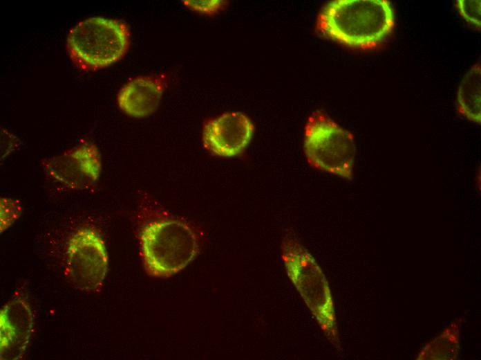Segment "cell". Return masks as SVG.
Masks as SVG:
<instances>
[{
  "mask_svg": "<svg viewBox=\"0 0 481 360\" xmlns=\"http://www.w3.org/2000/svg\"><path fill=\"white\" fill-rule=\"evenodd\" d=\"M395 26L393 6L387 0H335L321 10L317 28L343 45L368 49L381 44Z\"/></svg>",
  "mask_w": 481,
  "mask_h": 360,
  "instance_id": "1",
  "label": "cell"
},
{
  "mask_svg": "<svg viewBox=\"0 0 481 360\" xmlns=\"http://www.w3.org/2000/svg\"><path fill=\"white\" fill-rule=\"evenodd\" d=\"M140 255L149 275L167 278L183 269L199 251V237L187 222L174 219L149 220L139 233Z\"/></svg>",
  "mask_w": 481,
  "mask_h": 360,
  "instance_id": "2",
  "label": "cell"
},
{
  "mask_svg": "<svg viewBox=\"0 0 481 360\" xmlns=\"http://www.w3.org/2000/svg\"><path fill=\"white\" fill-rule=\"evenodd\" d=\"M129 45L130 30L125 22L95 16L70 29L66 46L73 64L90 71L115 64L126 55Z\"/></svg>",
  "mask_w": 481,
  "mask_h": 360,
  "instance_id": "3",
  "label": "cell"
},
{
  "mask_svg": "<svg viewBox=\"0 0 481 360\" xmlns=\"http://www.w3.org/2000/svg\"><path fill=\"white\" fill-rule=\"evenodd\" d=\"M281 257L295 285L330 341L339 347L336 318L328 282L311 254L294 237L285 236Z\"/></svg>",
  "mask_w": 481,
  "mask_h": 360,
  "instance_id": "4",
  "label": "cell"
},
{
  "mask_svg": "<svg viewBox=\"0 0 481 360\" xmlns=\"http://www.w3.org/2000/svg\"><path fill=\"white\" fill-rule=\"evenodd\" d=\"M303 146L311 167L343 179H352L356 154L354 136L323 111H314L309 116Z\"/></svg>",
  "mask_w": 481,
  "mask_h": 360,
  "instance_id": "5",
  "label": "cell"
},
{
  "mask_svg": "<svg viewBox=\"0 0 481 360\" xmlns=\"http://www.w3.org/2000/svg\"><path fill=\"white\" fill-rule=\"evenodd\" d=\"M107 269L108 253L100 235L88 227L75 232L66 250V275L72 284L82 291L97 290Z\"/></svg>",
  "mask_w": 481,
  "mask_h": 360,
  "instance_id": "6",
  "label": "cell"
},
{
  "mask_svg": "<svg viewBox=\"0 0 481 360\" xmlns=\"http://www.w3.org/2000/svg\"><path fill=\"white\" fill-rule=\"evenodd\" d=\"M45 174L54 182L75 190L90 188L99 179L102 161L97 146L83 143L41 161Z\"/></svg>",
  "mask_w": 481,
  "mask_h": 360,
  "instance_id": "7",
  "label": "cell"
},
{
  "mask_svg": "<svg viewBox=\"0 0 481 360\" xmlns=\"http://www.w3.org/2000/svg\"><path fill=\"white\" fill-rule=\"evenodd\" d=\"M254 131V124L244 114L225 112L205 123L202 143L204 147L214 155L232 157L245 150Z\"/></svg>",
  "mask_w": 481,
  "mask_h": 360,
  "instance_id": "8",
  "label": "cell"
},
{
  "mask_svg": "<svg viewBox=\"0 0 481 360\" xmlns=\"http://www.w3.org/2000/svg\"><path fill=\"white\" fill-rule=\"evenodd\" d=\"M34 316L28 302L15 296L0 313V357L3 360H17L23 357L29 343Z\"/></svg>",
  "mask_w": 481,
  "mask_h": 360,
  "instance_id": "9",
  "label": "cell"
},
{
  "mask_svg": "<svg viewBox=\"0 0 481 360\" xmlns=\"http://www.w3.org/2000/svg\"><path fill=\"white\" fill-rule=\"evenodd\" d=\"M163 90L164 83L159 76H137L120 89L117 102L127 115L134 118L146 117L157 109Z\"/></svg>",
  "mask_w": 481,
  "mask_h": 360,
  "instance_id": "10",
  "label": "cell"
},
{
  "mask_svg": "<svg viewBox=\"0 0 481 360\" xmlns=\"http://www.w3.org/2000/svg\"><path fill=\"white\" fill-rule=\"evenodd\" d=\"M457 111L467 120L481 124V64L472 66L464 75L457 92Z\"/></svg>",
  "mask_w": 481,
  "mask_h": 360,
  "instance_id": "11",
  "label": "cell"
},
{
  "mask_svg": "<svg viewBox=\"0 0 481 360\" xmlns=\"http://www.w3.org/2000/svg\"><path fill=\"white\" fill-rule=\"evenodd\" d=\"M463 323V316L451 323L438 336L424 345L417 356V359H457L460 350V334Z\"/></svg>",
  "mask_w": 481,
  "mask_h": 360,
  "instance_id": "12",
  "label": "cell"
},
{
  "mask_svg": "<svg viewBox=\"0 0 481 360\" xmlns=\"http://www.w3.org/2000/svg\"><path fill=\"white\" fill-rule=\"evenodd\" d=\"M22 206L20 201L10 197L0 198V232L9 228L21 215Z\"/></svg>",
  "mask_w": 481,
  "mask_h": 360,
  "instance_id": "13",
  "label": "cell"
},
{
  "mask_svg": "<svg viewBox=\"0 0 481 360\" xmlns=\"http://www.w3.org/2000/svg\"><path fill=\"white\" fill-rule=\"evenodd\" d=\"M456 6L462 17L479 30L481 26V1L458 0Z\"/></svg>",
  "mask_w": 481,
  "mask_h": 360,
  "instance_id": "14",
  "label": "cell"
},
{
  "mask_svg": "<svg viewBox=\"0 0 481 360\" xmlns=\"http://www.w3.org/2000/svg\"><path fill=\"white\" fill-rule=\"evenodd\" d=\"M183 4L189 9L203 15H210L218 12L223 8L225 1L220 0L211 1H182Z\"/></svg>",
  "mask_w": 481,
  "mask_h": 360,
  "instance_id": "15",
  "label": "cell"
}]
</instances>
